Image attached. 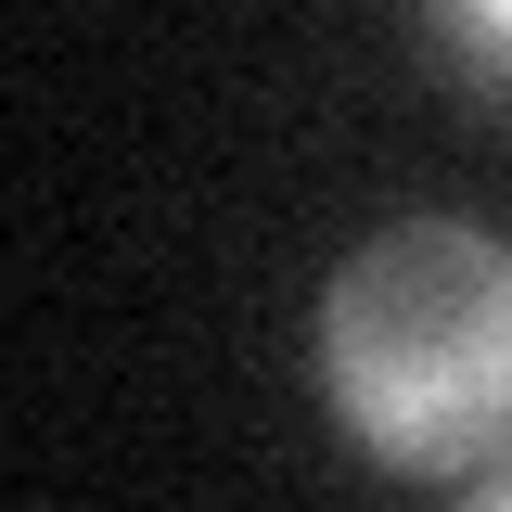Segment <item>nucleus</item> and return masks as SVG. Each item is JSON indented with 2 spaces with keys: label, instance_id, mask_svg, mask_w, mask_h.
Returning <instances> with one entry per match:
<instances>
[{
  "label": "nucleus",
  "instance_id": "nucleus-1",
  "mask_svg": "<svg viewBox=\"0 0 512 512\" xmlns=\"http://www.w3.org/2000/svg\"><path fill=\"white\" fill-rule=\"evenodd\" d=\"M333 423L397 474H461L512 448V244L410 218L333 269L320 295Z\"/></svg>",
  "mask_w": 512,
  "mask_h": 512
},
{
  "label": "nucleus",
  "instance_id": "nucleus-2",
  "mask_svg": "<svg viewBox=\"0 0 512 512\" xmlns=\"http://www.w3.org/2000/svg\"><path fill=\"white\" fill-rule=\"evenodd\" d=\"M436 39L461 64H487V77H500V103H512V13H487V0H461V13H436Z\"/></svg>",
  "mask_w": 512,
  "mask_h": 512
},
{
  "label": "nucleus",
  "instance_id": "nucleus-3",
  "mask_svg": "<svg viewBox=\"0 0 512 512\" xmlns=\"http://www.w3.org/2000/svg\"><path fill=\"white\" fill-rule=\"evenodd\" d=\"M461 512H512V461H500V474H487V487H474Z\"/></svg>",
  "mask_w": 512,
  "mask_h": 512
}]
</instances>
